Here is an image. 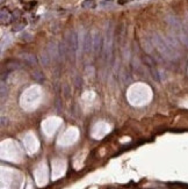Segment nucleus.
<instances>
[{
  "mask_svg": "<svg viewBox=\"0 0 188 189\" xmlns=\"http://www.w3.org/2000/svg\"><path fill=\"white\" fill-rule=\"evenodd\" d=\"M152 44L158 49V51L167 59H175L178 57V50L173 48L166 38H163L159 34H153L152 36Z\"/></svg>",
  "mask_w": 188,
  "mask_h": 189,
  "instance_id": "f257e3e1",
  "label": "nucleus"
},
{
  "mask_svg": "<svg viewBox=\"0 0 188 189\" xmlns=\"http://www.w3.org/2000/svg\"><path fill=\"white\" fill-rule=\"evenodd\" d=\"M67 47L69 50L71 51V54L73 56H76L78 49H79V38H78V34L72 30L69 34V38H67Z\"/></svg>",
  "mask_w": 188,
  "mask_h": 189,
  "instance_id": "f03ea898",
  "label": "nucleus"
},
{
  "mask_svg": "<svg viewBox=\"0 0 188 189\" xmlns=\"http://www.w3.org/2000/svg\"><path fill=\"white\" fill-rule=\"evenodd\" d=\"M103 47V38L100 35V32H94L93 35V51L95 55L100 54Z\"/></svg>",
  "mask_w": 188,
  "mask_h": 189,
  "instance_id": "7ed1b4c3",
  "label": "nucleus"
},
{
  "mask_svg": "<svg viewBox=\"0 0 188 189\" xmlns=\"http://www.w3.org/2000/svg\"><path fill=\"white\" fill-rule=\"evenodd\" d=\"M83 50L84 52L88 54L91 50H93V36L90 32H86L83 39Z\"/></svg>",
  "mask_w": 188,
  "mask_h": 189,
  "instance_id": "20e7f679",
  "label": "nucleus"
},
{
  "mask_svg": "<svg viewBox=\"0 0 188 189\" xmlns=\"http://www.w3.org/2000/svg\"><path fill=\"white\" fill-rule=\"evenodd\" d=\"M47 50H48L50 57H51L54 61L59 59V48H58V44H57L56 42H50Z\"/></svg>",
  "mask_w": 188,
  "mask_h": 189,
  "instance_id": "39448f33",
  "label": "nucleus"
},
{
  "mask_svg": "<svg viewBox=\"0 0 188 189\" xmlns=\"http://www.w3.org/2000/svg\"><path fill=\"white\" fill-rule=\"evenodd\" d=\"M40 61H41V64L44 66V67H48L50 65V62H51V57L48 52V50H42L41 54H40Z\"/></svg>",
  "mask_w": 188,
  "mask_h": 189,
  "instance_id": "423d86ee",
  "label": "nucleus"
},
{
  "mask_svg": "<svg viewBox=\"0 0 188 189\" xmlns=\"http://www.w3.org/2000/svg\"><path fill=\"white\" fill-rule=\"evenodd\" d=\"M21 57H22V59H23L26 63L29 64V65L35 66V65L37 64L36 56H35V55H33V54H23V55H21Z\"/></svg>",
  "mask_w": 188,
  "mask_h": 189,
  "instance_id": "0eeeda50",
  "label": "nucleus"
},
{
  "mask_svg": "<svg viewBox=\"0 0 188 189\" xmlns=\"http://www.w3.org/2000/svg\"><path fill=\"white\" fill-rule=\"evenodd\" d=\"M166 20H167V22L170 23V26L171 27H173L174 29H181L180 28V22L178 21V19L175 18V16H173V15H168L167 18H166Z\"/></svg>",
  "mask_w": 188,
  "mask_h": 189,
  "instance_id": "6e6552de",
  "label": "nucleus"
},
{
  "mask_svg": "<svg viewBox=\"0 0 188 189\" xmlns=\"http://www.w3.org/2000/svg\"><path fill=\"white\" fill-rule=\"evenodd\" d=\"M179 39L188 47V32L187 29H179Z\"/></svg>",
  "mask_w": 188,
  "mask_h": 189,
  "instance_id": "1a4fd4ad",
  "label": "nucleus"
},
{
  "mask_svg": "<svg viewBox=\"0 0 188 189\" xmlns=\"http://www.w3.org/2000/svg\"><path fill=\"white\" fill-rule=\"evenodd\" d=\"M11 14H9V12L7 11V9H5V8H2L1 9V16H0V19H1V22L2 23H8L9 21H11Z\"/></svg>",
  "mask_w": 188,
  "mask_h": 189,
  "instance_id": "9d476101",
  "label": "nucleus"
},
{
  "mask_svg": "<svg viewBox=\"0 0 188 189\" xmlns=\"http://www.w3.org/2000/svg\"><path fill=\"white\" fill-rule=\"evenodd\" d=\"M6 68L9 71H15V70L21 68V64H19L18 62H9L6 65Z\"/></svg>",
  "mask_w": 188,
  "mask_h": 189,
  "instance_id": "9b49d317",
  "label": "nucleus"
},
{
  "mask_svg": "<svg viewBox=\"0 0 188 189\" xmlns=\"http://www.w3.org/2000/svg\"><path fill=\"white\" fill-rule=\"evenodd\" d=\"M143 62L145 63V65H148L149 67H153L155 66V61L152 57H150L149 55H144L143 56Z\"/></svg>",
  "mask_w": 188,
  "mask_h": 189,
  "instance_id": "f8f14e48",
  "label": "nucleus"
},
{
  "mask_svg": "<svg viewBox=\"0 0 188 189\" xmlns=\"http://www.w3.org/2000/svg\"><path fill=\"white\" fill-rule=\"evenodd\" d=\"M33 77H34V79H35L36 81H38V83L43 81V79H44V75H43V73H42L41 71H34V72H33Z\"/></svg>",
  "mask_w": 188,
  "mask_h": 189,
  "instance_id": "ddd939ff",
  "label": "nucleus"
},
{
  "mask_svg": "<svg viewBox=\"0 0 188 189\" xmlns=\"http://www.w3.org/2000/svg\"><path fill=\"white\" fill-rule=\"evenodd\" d=\"M83 7H85V8H93V7H95V1L94 0H85L83 2Z\"/></svg>",
  "mask_w": 188,
  "mask_h": 189,
  "instance_id": "4468645a",
  "label": "nucleus"
},
{
  "mask_svg": "<svg viewBox=\"0 0 188 189\" xmlns=\"http://www.w3.org/2000/svg\"><path fill=\"white\" fill-rule=\"evenodd\" d=\"M6 95H7V86H5V83L1 81V100H4Z\"/></svg>",
  "mask_w": 188,
  "mask_h": 189,
  "instance_id": "2eb2a0df",
  "label": "nucleus"
},
{
  "mask_svg": "<svg viewBox=\"0 0 188 189\" xmlns=\"http://www.w3.org/2000/svg\"><path fill=\"white\" fill-rule=\"evenodd\" d=\"M63 93H64V96L65 97H69L71 95V90H70V86L67 84L64 85V88H63Z\"/></svg>",
  "mask_w": 188,
  "mask_h": 189,
  "instance_id": "dca6fc26",
  "label": "nucleus"
},
{
  "mask_svg": "<svg viewBox=\"0 0 188 189\" xmlns=\"http://www.w3.org/2000/svg\"><path fill=\"white\" fill-rule=\"evenodd\" d=\"M25 26H26V22H22V23H19L18 26H15V27L13 28V30H14V32H19V30H21L22 28H25Z\"/></svg>",
  "mask_w": 188,
  "mask_h": 189,
  "instance_id": "f3484780",
  "label": "nucleus"
},
{
  "mask_svg": "<svg viewBox=\"0 0 188 189\" xmlns=\"http://www.w3.org/2000/svg\"><path fill=\"white\" fill-rule=\"evenodd\" d=\"M74 84H76V87H77V88H80V87H81V79H80V77H79V75H77V77H76Z\"/></svg>",
  "mask_w": 188,
  "mask_h": 189,
  "instance_id": "a211bd4d",
  "label": "nucleus"
},
{
  "mask_svg": "<svg viewBox=\"0 0 188 189\" xmlns=\"http://www.w3.org/2000/svg\"><path fill=\"white\" fill-rule=\"evenodd\" d=\"M56 104H57V109L59 110V109H61V107H62V103H61V99H59V97H57V100H56Z\"/></svg>",
  "mask_w": 188,
  "mask_h": 189,
  "instance_id": "6ab92c4d",
  "label": "nucleus"
},
{
  "mask_svg": "<svg viewBox=\"0 0 188 189\" xmlns=\"http://www.w3.org/2000/svg\"><path fill=\"white\" fill-rule=\"evenodd\" d=\"M22 38H23L25 41H30L31 36L30 35H28V34H26V35H22Z\"/></svg>",
  "mask_w": 188,
  "mask_h": 189,
  "instance_id": "aec40b11",
  "label": "nucleus"
},
{
  "mask_svg": "<svg viewBox=\"0 0 188 189\" xmlns=\"http://www.w3.org/2000/svg\"><path fill=\"white\" fill-rule=\"evenodd\" d=\"M5 123H7V120H5V116H2V117H1V126H5Z\"/></svg>",
  "mask_w": 188,
  "mask_h": 189,
  "instance_id": "412c9836",
  "label": "nucleus"
}]
</instances>
